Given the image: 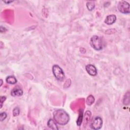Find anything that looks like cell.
I'll use <instances>...</instances> for the list:
<instances>
[{
	"instance_id": "7a4b0ae2",
	"label": "cell",
	"mask_w": 130,
	"mask_h": 130,
	"mask_svg": "<svg viewBox=\"0 0 130 130\" xmlns=\"http://www.w3.org/2000/svg\"><path fill=\"white\" fill-rule=\"evenodd\" d=\"M90 44L95 50L100 51L103 48V43L100 37L98 36H93L90 40Z\"/></svg>"
},
{
	"instance_id": "ac0fdd59",
	"label": "cell",
	"mask_w": 130,
	"mask_h": 130,
	"mask_svg": "<svg viewBox=\"0 0 130 130\" xmlns=\"http://www.w3.org/2000/svg\"><path fill=\"white\" fill-rule=\"evenodd\" d=\"M6 99V97L5 96H1V98H0V100H1V107H0V108H2L3 106V103L5 101Z\"/></svg>"
},
{
	"instance_id": "2e32d148",
	"label": "cell",
	"mask_w": 130,
	"mask_h": 130,
	"mask_svg": "<svg viewBox=\"0 0 130 130\" xmlns=\"http://www.w3.org/2000/svg\"><path fill=\"white\" fill-rule=\"evenodd\" d=\"M20 109L18 107H16L13 110V115L14 116H17L19 115Z\"/></svg>"
},
{
	"instance_id": "7c38bea8",
	"label": "cell",
	"mask_w": 130,
	"mask_h": 130,
	"mask_svg": "<svg viewBox=\"0 0 130 130\" xmlns=\"http://www.w3.org/2000/svg\"><path fill=\"white\" fill-rule=\"evenodd\" d=\"M83 120V110H81L79 111V114L77 120V125L78 126H80Z\"/></svg>"
},
{
	"instance_id": "e0dca14e",
	"label": "cell",
	"mask_w": 130,
	"mask_h": 130,
	"mask_svg": "<svg viewBox=\"0 0 130 130\" xmlns=\"http://www.w3.org/2000/svg\"><path fill=\"white\" fill-rule=\"evenodd\" d=\"M7 114L6 112H2L1 114H0V121H1V122L4 121L7 118Z\"/></svg>"
},
{
	"instance_id": "30bf717a",
	"label": "cell",
	"mask_w": 130,
	"mask_h": 130,
	"mask_svg": "<svg viewBox=\"0 0 130 130\" xmlns=\"http://www.w3.org/2000/svg\"><path fill=\"white\" fill-rule=\"evenodd\" d=\"M6 83L10 84H15L17 83V80L16 78L13 76H9L6 79Z\"/></svg>"
},
{
	"instance_id": "8fae6325",
	"label": "cell",
	"mask_w": 130,
	"mask_h": 130,
	"mask_svg": "<svg viewBox=\"0 0 130 130\" xmlns=\"http://www.w3.org/2000/svg\"><path fill=\"white\" fill-rule=\"evenodd\" d=\"M86 7L89 11H92L95 7V3L94 1H88L86 3Z\"/></svg>"
},
{
	"instance_id": "4fadbf2b",
	"label": "cell",
	"mask_w": 130,
	"mask_h": 130,
	"mask_svg": "<svg viewBox=\"0 0 130 130\" xmlns=\"http://www.w3.org/2000/svg\"><path fill=\"white\" fill-rule=\"evenodd\" d=\"M95 101V98L92 95H90L87 97L86 100V103L88 105H91L92 104L94 103Z\"/></svg>"
},
{
	"instance_id": "ffe728a7",
	"label": "cell",
	"mask_w": 130,
	"mask_h": 130,
	"mask_svg": "<svg viewBox=\"0 0 130 130\" xmlns=\"http://www.w3.org/2000/svg\"><path fill=\"white\" fill-rule=\"evenodd\" d=\"M0 81H1V84H0V86H1L2 85V84H3V80L2 79H1V80H0Z\"/></svg>"
},
{
	"instance_id": "3957f363",
	"label": "cell",
	"mask_w": 130,
	"mask_h": 130,
	"mask_svg": "<svg viewBox=\"0 0 130 130\" xmlns=\"http://www.w3.org/2000/svg\"><path fill=\"white\" fill-rule=\"evenodd\" d=\"M52 72L54 77L59 81H62L65 79V73L59 65H54L53 66Z\"/></svg>"
},
{
	"instance_id": "5b68a950",
	"label": "cell",
	"mask_w": 130,
	"mask_h": 130,
	"mask_svg": "<svg viewBox=\"0 0 130 130\" xmlns=\"http://www.w3.org/2000/svg\"><path fill=\"white\" fill-rule=\"evenodd\" d=\"M103 125V120L99 116L95 118L91 123L90 127L91 129L95 130H98L101 129Z\"/></svg>"
},
{
	"instance_id": "9c48e42d",
	"label": "cell",
	"mask_w": 130,
	"mask_h": 130,
	"mask_svg": "<svg viewBox=\"0 0 130 130\" xmlns=\"http://www.w3.org/2000/svg\"><path fill=\"white\" fill-rule=\"evenodd\" d=\"M47 126L49 128L52 130H59L57 122L53 119H50L47 122Z\"/></svg>"
},
{
	"instance_id": "5bb4252c",
	"label": "cell",
	"mask_w": 130,
	"mask_h": 130,
	"mask_svg": "<svg viewBox=\"0 0 130 130\" xmlns=\"http://www.w3.org/2000/svg\"><path fill=\"white\" fill-rule=\"evenodd\" d=\"M129 92H128L126 95L125 96L127 98V99L126 98L124 97V100H123V102H124V104L125 105H128L130 103V94H129Z\"/></svg>"
},
{
	"instance_id": "8992f818",
	"label": "cell",
	"mask_w": 130,
	"mask_h": 130,
	"mask_svg": "<svg viewBox=\"0 0 130 130\" xmlns=\"http://www.w3.org/2000/svg\"><path fill=\"white\" fill-rule=\"evenodd\" d=\"M85 70L87 73L91 76H95L97 75V69L96 67L92 64H88L86 66Z\"/></svg>"
},
{
	"instance_id": "9a60e30c",
	"label": "cell",
	"mask_w": 130,
	"mask_h": 130,
	"mask_svg": "<svg viewBox=\"0 0 130 130\" xmlns=\"http://www.w3.org/2000/svg\"><path fill=\"white\" fill-rule=\"evenodd\" d=\"M85 120H84V121L85 122H86L87 123L89 121V120H90V118L91 116V115H92V113L91 111H87L85 113Z\"/></svg>"
},
{
	"instance_id": "6da1fadb",
	"label": "cell",
	"mask_w": 130,
	"mask_h": 130,
	"mask_svg": "<svg viewBox=\"0 0 130 130\" xmlns=\"http://www.w3.org/2000/svg\"><path fill=\"white\" fill-rule=\"evenodd\" d=\"M53 119L57 124L64 126L67 125L70 120V116L63 109H58L54 111Z\"/></svg>"
},
{
	"instance_id": "52a82bcc",
	"label": "cell",
	"mask_w": 130,
	"mask_h": 130,
	"mask_svg": "<svg viewBox=\"0 0 130 130\" xmlns=\"http://www.w3.org/2000/svg\"><path fill=\"white\" fill-rule=\"evenodd\" d=\"M23 94V91L19 87H15L11 92V95L13 97H20Z\"/></svg>"
},
{
	"instance_id": "d6986e66",
	"label": "cell",
	"mask_w": 130,
	"mask_h": 130,
	"mask_svg": "<svg viewBox=\"0 0 130 130\" xmlns=\"http://www.w3.org/2000/svg\"><path fill=\"white\" fill-rule=\"evenodd\" d=\"M3 2H4L5 3L7 4H10L12 2H13V1H3Z\"/></svg>"
},
{
	"instance_id": "ba28073f",
	"label": "cell",
	"mask_w": 130,
	"mask_h": 130,
	"mask_svg": "<svg viewBox=\"0 0 130 130\" xmlns=\"http://www.w3.org/2000/svg\"><path fill=\"white\" fill-rule=\"evenodd\" d=\"M116 20V16L115 15L111 14L108 15L105 20V23L108 25H111L115 23Z\"/></svg>"
},
{
	"instance_id": "277c9868",
	"label": "cell",
	"mask_w": 130,
	"mask_h": 130,
	"mask_svg": "<svg viewBox=\"0 0 130 130\" xmlns=\"http://www.w3.org/2000/svg\"><path fill=\"white\" fill-rule=\"evenodd\" d=\"M118 8L121 13L124 14H129L130 12V4L125 1H119L118 5Z\"/></svg>"
}]
</instances>
